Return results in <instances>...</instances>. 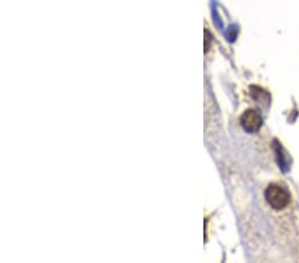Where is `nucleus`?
<instances>
[{"instance_id": "nucleus-2", "label": "nucleus", "mask_w": 299, "mask_h": 263, "mask_svg": "<svg viewBox=\"0 0 299 263\" xmlns=\"http://www.w3.org/2000/svg\"><path fill=\"white\" fill-rule=\"evenodd\" d=\"M241 125L246 132L255 133V132H258L261 125H262V118L259 116L258 112L254 111V109H249L242 115Z\"/></svg>"}, {"instance_id": "nucleus-1", "label": "nucleus", "mask_w": 299, "mask_h": 263, "mask_svg": "<svg viewBox=\"0 0 299 263\" xmlns=\"http://www.w3.org/2000/svg\"><path fill=\"white\" fill-rule=\"evenodd\" d=\"M265 198L270 205V207L274 210H283L290 204V193L285 186L279 183H271L266 187L265 190Z\"/></svg>"}]
</instances>
